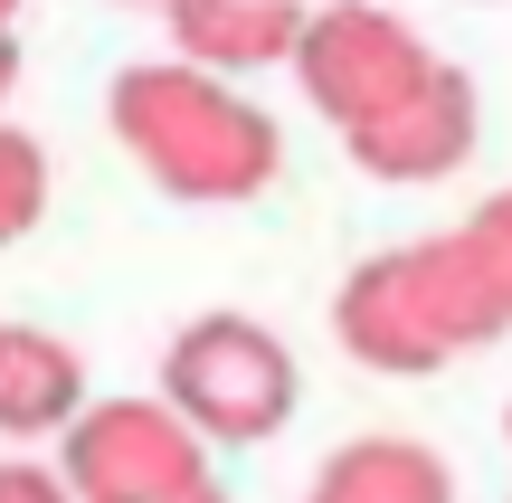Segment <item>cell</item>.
Instances as JSON below:
<instances>
[{
  "mask_svg": "<svg viewBox=\"0 0 512 503\" xmlns=\"http://www.w3.org/2000/svg\"><path fill=\"white\" fill-rule=\"evenodd\" d=\"M294 10H342V0H294Z\"/></svg>",
  "mask_w": 512,
  "mask_h": 503,
  "instance_id": "obj_15",
  "label": "cell"
},
{
  "mask_svg": "<svg viewBox=\"0 0 512 503\" xmlns=\"http://www.w3.org/2000/svg\"><path fill=\"white\" fill-rule=\"evenodd\" d=\"M86 409V352L48 323H0V437H67Z\"/></svg>",
  "mask_w": 512,
  "mask_h": 503,
  "instance_id": "obj_7",
  "label": "cell"
},
{
  "mask_svg": "<svg viewBox=\"0 0 512 503\" xmlns=\"http://www.w3.org/2000/svg\"><path fill=\"white\" fill-rule=\"evenodd\" d=\"M503 437H512V409H503Z\"/></svg>",
  "mask_w": 512,
  "mask_h": 503,
  "instance_id": "obj_16",
  "label": "cell"
},
{
  "mask_svg": "<svg viewBox=\"0 0 512 503\" xmlns=\"http://www.w3.org/2000/svg\"><path fill=\"white\" fill-rule=\"evenodd\" d=\"M475 143H484V95H475V76L446 67V57H437V76H427L399 114L342 133V152L370 171V181H446V171L475 162Z\"/></svg>",
  "mask_w": 512,
  "mask_h": 503,
  "instance_id": "obj_6",
  "label": "cell"
},
{
  "mask_svg": "<svg viewBox=\"0 0 512 503\" xmlns=\"http://www.w3.org/2000/svg\"><path fill=\"white\" fill-rule=\"evenodd\" d=\"M304 503H456V475L418 437H351V447L323 456Z\"/></svg>",
  "mask_w": 512,
  "mask_h": 503,
  "instance_id": "obj_9",
  "label": "cell"
},
{
  "mask_svg": "<svg viewBox=\"0 0 512 503\" xmlns=\"http://www.w3.org/2000/svg\"><path fill=\"white\" fill-rule=\"evenodd\" d=\"M332 333L361 371L427 380L512 333V190L475 200L456 228L361 257L332 295Z\"/></svg>",
  "mask_w": 512,
  "mask_h": 503,
  "instance_id": "obj_1",
  "label": "cell"
},
{
  "mask_svg": "<svg viewBox=\"0 0 512 503\" xmlns=\"http://www.w3.org/2000/svg\"><path fill=\"white\" fill-rule=\"evenodd\" d=\"M19 86V38H0V95Z\"/></svg>",
  "mask_w": 512,
  "mask_h": 503,
  "instance_id": "obj_12",
  "label": "cell"
},
{
  "mask_svg": "<svg viewBox=\"0 0 512 503\" xmlns=\"http://www.w3.org/2000/svg\"><path fill=\"white\" fill-rule=\"evenodd\" d=\"M162 503H228V494H219V475H209V485H190V494H162Z\"/></svg>",
  "mask_w": 512,
  "mask_h": 503,
  "instance_id": "obj_13",
  "label": "cell"
},
{
  "mask_svg": "<svg viewBox=\"0 0 512 503\" xmlns=\"http://www.w3.org/2000/svg\"><path fill=\"white\" fill-rule=\"evenodd\" d=\"M294 76H304L313 114L361 133V124H380V114H399L408 95L437 76V48H427L399 10H380V0H342V10H304Z\"/></svg>",
  "mask_w": 512,
  "mask_h": 503,
  "instance_id": "obj_4",
  "label": "cell"
},
{
  "mask_svg": "<svg viewBox=\"0 0 512 503\" xmlns=\"http://www.w3.org/2000/svg\"><path fill=\"white\" fill-rule=\"evenodd\" d=\"M57 475H67L76 503H162V494L209 485V447L162 399H86Z\"/></svg>",
  "mask_w": 512,
  "mask_h": 503,
  "instance_id": "obj_5",
  "label": "cell"
},
{
  "mask_svg": "<svg viewBox=\"0 0 512 503\" xmlns=\"http://www.w3.org/2000/svg\"><path fill=\"white\" fill-rule=\"evenodd\" d=\"M10 29H19V0H0V38H10Z\"/></svg>",
  "mask_w": 512,
  "mask_h": 503,
  "instance_id": "obj_14",
  "label": "cell"
},
{
  "mask_svg": "<svg viewBox=\"0 0 512 503\" xmlns=\"http://www.w3.org/2000/svg\"><path fill=\"white\" fill-rule=\"evenodd\" d=\"M171 10V48L200 76H247V67H285L304 10L294 0H162Z\"/></svg>",
  "mask_w": 512,
  "mask_h": 503,
  "instance_id": "obj_8",
  "label": "cell"
},
{
  "mask_svg": "<svg viewBox=\"0 0 512 503\" xmlns=\"http://www.w3.org/2000/svg\"><path fill=\"white\" fill-rule=\"evenodd\" d=\"M294 399H304V371L285 333H266L256 314H190L162 352V409L200 447H256L294 418Z\"/></svg>",
  "mask_w": 512,
  "mask_h": 503,
  "instance_id": "obj_3",
  "label": "cell"
},
{
  "mask_svg": "<svg viewBox=\"0 0 512 503\" xmlns=\"http://www.w3.org/2000/svg\"><path fill=\"white\" fill-rule=\"evenodd\" d=\"M105 124L171 200L190 209H238L285 171V133L266 105H247L228 76H200L181 57H143V67L114 76Z\"/></svg>",
  "mask_w": 512,
  "mask_h": 503,
  "instance_id": "obj_2",
  "label": "cell"
},
{
  "mask_svg": "<svg viewBox=\"0 0 512 503\" xmlns=\"http://www.w3.org/2000/svg\"><path fill=\"white\" fill-rule=\"evenodd\" d=\"M0 503H76L67 475L38 466V456H0Z\"/></svg>",
  "mask_w": 512,
  "mask_h": 503,
  "instance_id": "obj_11",
  "label": "cell"
},
{
  "mask_svg": "<svg viewBox=\"0 0 512 503\" xmlns=\"http://www.w3.org/2000/svg\"><path fill=\"white\" fill-rule=\"evenodd\" d=\"M48 219V143L19 124H0V247L29 238V228Z\"/></svg>",
  "mask_w": 512,
  "mask_h": 503,
  "instance_id": "obj_10",
  "label": "cell"
}]
</instances>
